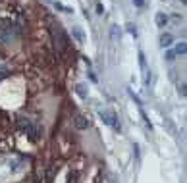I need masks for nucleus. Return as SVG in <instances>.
Masks as SVG:
<instances>
[{"label":"nucleus","mask_w":187,"mask_h":183,"mask_svg":"<svg viewBox=\"0 0 187 183\" xmlns=\"http://www.w3.org/2000/svg\"><path fill=\"white\" fill-rule=\"evenodd\" d=\"M18 37V27L12 23L8 19H2L0 21V42H4V45H8L12 42V39H16Z\"/></svg>","instance_id":"1"},{"label":"nucleus","mask_w":187,"mask_h":183,"mask_svg":"<svg viewBox=\"0 0 187 183\" xmlns=\"http://www.w3.org/2000/svg\"><path fill=\"white\" fill-rule=\"evenodd\" d=\"M100 118L104 120L106 125H112L114 129H118V123H116V118H114V114H110V112H100Z\"/></svg>","instance_id":"2"},{"label":"nucleus","mask_w":187,"mask_h":183,"mask_svg":"<svg viewBox=\"0 0 187 183\" xmlns=\"http://www.w3.org/2000/svg\"><path fill=\"white\" fill-rule=\"evenodd\" d=\"M74 125H75L77 129H87V127H89V120L85 118V116L77 114V116H75V120H74Z\"/></svg>","instance_id":"3"},{"label":"nucleus","mask_w":187,"mask_h":183,"mask_svg":"<svg viewBox=\"0 0 187 183\" xmlns=\"http://www.w3.org/2000/svg\"><path fill=\"white\" fill-rule=\"evenodd\" d=\"M158 42H160L162 48H168V46H172V42H174V37H172L170 33H162L160 39H158Z\"/></svg>","instance_id":"4"},{"label":"nucleus","mask_w":187,"mask_h":183,"mask_svg":"<svg viewBox=\"0 0 187 183\" xmlns=\"http://www.w3.org/2000/svg\"><path fill=\"white\" fill-rule=\"evenodd\" d=\"M156 25L158 27H166L168 25V16H166V14H162V12L156 14Z\"/></svg>","instance_id":"5"},{"label":"nucleus","mask_w":187,"mask_h":183,"mask_svg":"<svg viewBox=\"0 0 187 183\" xmlns=\"http://www.w3.org/2000/svg\"><path fill=\"white\" fill-rule=\"evenodd\" d=\"M71 33H74V37L77 39V42H81V45L85 42V33H83V29H81V27H77V25H75Z\"/></svg>","instance_id":"6"},{"label":"nucleus","mask_w":187,"mask_h":183,"mask_svg":"<svg viewBox=\"0 0 187 183\" xmlns=\"http://www.w3.org/2000/svg\"><path fill=\"white\" fill-rule=\"evenodd\" d=\"M75 93H77L81 98H87V87H85L83 83H77V85H75Z\"/></svg>","instance_id":"7"},{"label":"nucleus","mask_w":187,"mask_h":183,"mask_svg":"<svg viewBox=\"0 0 187 183\" xmlns=\"http://www.w3.org/2000/svg\"><path fill=\"white\" fill-rule=\"evenodd\" d=\"M174 52H176V56L177 54H185L187 52V45H185V41H181V42H177V45H176V48H174Z\"/></svg>","instance_id":"8"},{"label":"nucleus","mask_w":187,"mask_h":183,"mask_svg":"<svg viewBox=\"0 0 187 183\" xmlns=\"http://www.w3.org/2000/svg\"><path fill=\"white\" fill-rule=\"evenodd\" d=\"M120 35H121L120 27H118V25H112V27H110V37H112L114 41H118V39H120Z\"/></svg>","instance_id":"9"},{"label":"nucleus","mask_w":187,"mask_h":183,"mask_svg":"<svg viewBox=\"0 0 187 183\" xmlns=\"http://www.w3.org/2000/svg\"><path fill=\"white\" fill-rule=\"evenodd\" d=\"M54 8H56V10L66 12V14H71V8H68V6H64V4H60V2H54Z\"/></svg>","instance_id":"10"},{"label":"nucleus","mask_w":187,"mask_h":183,"mask_svg":"<svg viewBox=\"0 0 187 183\" xmlns=\"http://www.w3.org/2000/svg\"><path fill=\"white\" fill-rule=\"evenodd\" d=\"M177 93H179V97H185V94H187V87H185V83H183V81L177 85Z\"/></svg>","instance_id":"11"},{"label":"nucleus","mask_w":187,"mask_h":183,"mask_svg":"<svg viewBox=\"0 0 187 183\" xmlns=\"http://www.w3.org/2000/svg\"><path fill=\"white\" fill-rule=\"evenodd\" d=\"M174 58H176V52H174V50H168V52H164V60L174 62Z\"/></svg>","instance_id":"12"},{"label":"nucleus","mask_w":187,"mask_h":183,"mask_svg":"<svg viewBox=\"0 0 187 183\" xmlns=\"http://www.w3.org/2000/svg\"><path fill=\"white\" fill-rule=\"evenodd\" d=\"M153 75H154L153 71H147V79H145V83H147V87H150V83L154 81V77H153Z\"/></svg>","instance_id":"13"},{"label":"nucleus","mask_w":187,"mask_h":183,"mask_svg":"<svg viewBox=\"0 0 187 183\" xmlns=\"http://www.w3.org/2000/svg\"><path fill=\"white\" fill-rule=\"evenodd\" d=\"M139 64H141L143 70H147V60H145V54L143 52H139Z\"/></svg>","instance_id":"14"},{"label":"nucleus","mask_w":187,"mask_h":183,"mask_svg":"<svg viewBox=\"0 0 187 183\" xmlns=\"http://www.w3.org/2000/svg\"><path fill=\"white\" fill-rule=\"evenodd\" d=\"M127 31L131 33V35H135V37H137V27H135L133 23H127Z\"/></svg>","instance_id":"15"},{"label":"nucleus","mask_w":187,"mask_h":183,"mask_svg":"<svg viewBox=\"0 0 187 183\" xmlns=\"http://www.w3.org/2000/svg\"><path fill=\"white\" fill-rule=\"evenodd\" d=\"M89 77H91V81H93V83H97V75H95L93 71H89Z\"/></svg>","instance_id":"16"},{"label":"nucleus","mask_w":187,"mask_h":183,"mask_svg":"<svg viewBox=\"0 0 187 183\" xmlns=\"http://www.w3.org/2000/svg\"><path fill=\"white\" fill-rule=\"evenodd\" d=\"M133 4H135V6H143L145 2H143V0H133Z\"/></svg>","instance_id":"17"},{"label":"nucleus","mask_w":187,"mask_h":183,"mask_svg":"<svg viewBox=\"0 0 187 183\" xmlns=\"http://www.w3.org/2000/svg\"><path fill=\"white\" fill-rule=\"evenodd\" d=\"M185 2H187V0H181V4H185Z\"/></svg>","instance_id":"18"},{"label":"nucleus","mask_w":187,"mask_h":183,"mask_svg":"<svg viewBox=\"0 0 187 183\" xmlns=\"http://www.w3.org/2000/svg\"><path fill=\"white\" fill-rule=\"evenodd\" d=\"M46 2H52V0H46Z\"/></svg>","instance_id":"19"}]
</instances>
